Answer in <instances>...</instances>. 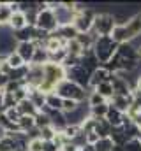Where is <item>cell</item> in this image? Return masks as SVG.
<instances>
[{"label":"cell","mask_w":141,"mask_h":151,"mask_svg":"<svg viewBox=\"0 0 141 151\" xmlns=\"http://www.w3.org/2000/svg\"><path fill=\"white\" fill-rule=\"evenodd\" d=\"M94 148H95V151H113L115 144H113L111 137H101V139L94 144Z\"/></svg>","instance_id":"cell-22"},{"label":"cell","mask_w":141,"mask_h":151,"mask_svg":"<svg viewBox=\"0 0 141 151\" xmlns=\"http://www.w3.org/2000/svg\"><path fill=\"white\" fill-rule=\"evenodd\" d=\"M5 113V106H4V93L0 95V114Z\"/></svg>","instance_id":"cell-32"},{"label":"cell","mask_w":141,"mask_h":151,"mask_svg":"<svg viewBox=\"0 0 141 151\" xmlns=\"http://www.w3.org/2000/svg\"><path fill=\"white\" fill-rule=\"evenodd\" d=\"M44 107H48L49 111H62V99L53 91V93H48L46 95V104Z\"/></svg>","instance_id":"cell-13"},{"label":"cell","mask_w":141,"mask_h":151,"mask_svg":"<svg viewBox=\"0 0 141 151\" xmlns=\"http://www.w3.org/2000/svg\"><path fill=\"white\" fill-rule=\"evenodd\" d=\"M5 116H7V119L11 121V123H16L18 125V121H20V118H21V114L18 111V107H12V109H5Z\"/></svg>","instance_id":"cell-27"},{"label":"cell","mask_w":141,"mask_h":151,"mask_svg":"<svg viewBox=\"0 0 141 151\" xmlns=\"http://www.w3.org/2000/svg\"><path fill=\"white\" fill-rule=\"evenodd\" d=\"M136 91H140L141 93V74L136 77Z\"/></svg>","instance_id":"cell-33"},{"label":"cell","mask_w":141,"mask_h":151,"mask_svg":"<svg viewBox=\"0 0 141 151\" xmlns=\"http://www.w3.org/2000/svg\"><path fill=\"white\" fill-rule=\"evenodd\" d=\"M124 118H125V113L118 111L116 107H113V106L109 104V109H108V113H106L104 119L109 123L111 128H120V127H124Z\"/></svg>","instance_id":"cell-9"},{"label":"cell","mask_w":141,"mask_h":151,"mask_svg":"<svg viewBox=\"0 0 141 151\" xmlns=\"http://www.w3.org/2000/svg\"><path fill=\"white\" fill-rule=\"evenodd\" d=\"M88 109H90V116H92V118L102 119V118H106V113H108V109H109V102L101 104V106H95V107H88Z\"/></svg>","instance_id":"cell-21"},{"label":"cell","mask_w":141,"mask_h":151,"mask_svg":"<svg viewBox=\"0 0 141 151\" xmlns=\"http://www.w3.org/2000/svg\"><path fill=\"white\" fill-rule=\"evenodd\" d=\"M92 91H95V93H99L104 100H111L113 97H115V91H113V84H111V81H106V83H101L97 88H94Z\"/></svg>","instance_id":"cell-12"},{"label":"cell","mask_w":141,"mask_h":151,"mask_svg":"<svg viewBox=\"0 0 141 151\" xmlns=\"http://www.w3.org/2000/svg\"><path fill=\"white\" fill-rule=\"evenodd\" d=\"M60 151H79V148L74 146L72 142H67V144H64V146L60 148Z\"/></svg>","instance_id":"cell-30"},{"label":"cell","mask_w":141,"mask_h":151,"mask_svg":"<svg viewBox=\"0 0 141 151\" xmlns=\"http://www.w3.org/2000/svg\"><path fill=\"white\" fill-rule=\"evenodd\" d=\"M5 58H7V56H5V55H0V65H2V63H4V62H5Z\"/></svg>","instance_id":"cell-35"},{"label":"cell","mask_w":141,"mask_h":151,"mask_svg":"<svg viewBox=\"0 0 141 151\" xmlns=\"http://www.w3.org/2000/svg\"><path fill=\"white\" fill-rule=\"evenodd\" d=\"M78 107H79V102H76V100H62V113L64 114L74 113Z\"/></svg>","instance_id":"cell-25"},{"label":"cell","mask_w":141,"mask_h":151,"mask_svg":"<svg viewBox=\"0 0 141 151\" xmlns=\"http://www.w3.org/2000/svg\"><path fill=\"white\" fill-rule=\"evenodd\" d=\"M57 134H58V130L55 128V127H44L42 130H39V137L42 139V142H48V141H55V137H57Z\"/></svg>","instance_id":"cell-18"},{"label":"cell","mask_w":141,"mask_h":151,"mask_svg":"<svg viewBox=\"0 0 141 151\" xmlns=\"http://www.w3.org/2000/svg\"><path fill=\"white\" fill-rule=\"evenodd\" d=\"M35 28L41 30V32H46V34H55L58 30V23H57V18H55V12L53 9H42L37 12V21H35Z\"/></svg>","instance_id":"cell-4"},{"label":"cell","mask_w":141,"mask_h":151,"mask_svg":"<svg viewBox=\"0 0 141 151\" xmlns=\"http://www.w3.org/2000/svg\"><path fill=\"white\" fill-rule=\"evenodd\" d=\"M35 44L34 42H18V46H16V53L21 56V60L27 63V65H30V62H32V58H34V53H35Z\"/></svg>","instance_id":"cell-8"},{"label":"cell","mask_w":141,"mask_h":151,"mask_svg":"<svg viewBox=\"0 0 141 151\" xmlns=\"http://www.w3.org/2000/svg\"><path fill=\"white\" fill-rule=\"evenodd\" d=\"M108 100H104L99 93L95 91H88V97H86V106L88 107H95V106H101V104H106Z\"/></svg>","instance_id":"cell-23"},{"label":"cell","mask_w":141,"mask_h":151,"mask_svg":"<svg viewBox=\"0 0 141 151\" xmlns=\"http://www.w3.org/2000/svg\"><path fill=\"white\" fill-rule=\"evenodd\" d=\"M124 151H141V141H140V137L129 139V141L124 144Z\"/></svg>","instance_id":"cell-26"},{"label":"cell","mask_w":141,"mask_h":151,"mask_svg":"<svg viewBox=\"0 0 141 151\" xmlns=\"http://www.w3.org/2000/svg\"><path fill=\"white\" fill-rule=\"evenodd\" d=\"M79 151H95V148H94L92 144H85V146H83Z\"/></svg>","instance_id":"cell-34"},{"label":"cell","mask_w":141,"mask_h":151,"mask_svg":"<svg viewBox=\"0 0 141 151\" xmlns=\"http://www.w3.org/2000/svg\"><path fill=\"white\" fill-rule=\"evenodd\" d=\"M7 83H9V77L0 72V90H2V91H4V88L7 86Z\"/></svg>","instance_id":"cell-31"},{"label":"cell","mask_w":141,"mask_h":151,"mask_svg":"<svg viewBox=\"0 0 141 151\" xmlns=\"http://www.w3.org/2000/svg\"><path fill=\"white\" fill-rule=\"evenodd\" d=\"M55 93H57L62 100H76V102H79V104H83V102L86 100V97H88V90H85L83 86L76 84L74 81H70L67 77H65L62 83L57 84Z\"/></svg>","instance_id":"cell-1"},{"label":"cell","mask_w":141,"mask_h":151,"mask_svg":"<svg viewBox=\"0 0 141 151\" xmlns=\"http://www.w3.org/2000/svg\"><path fill=\"white\" fill-rule=\"evenodd\" d=\"M140 141H141V134H140Z\"/></svg>","instance_id":"cell-37"},{"label":"cell","mask_w":141,"mask_h":151,"mask_svg":"<svg viewBox=\"0 0 141 151\" xmlns=\"http://www.w3.org/2000/svg\"><path fill=\"white\" fill-rule=\"evenodd\" d=\"M67 72V79L70 81H74L76 84H79V86H83L85 90H88V81H90V72L79 63L78 67H74V69H70V70H65Z\"/></svg>","instance_id":"cell-6"},{"label":"cell","mask_w":141,"mask_h":151,"mask_svg":"<svg viewBox=\"0 0 141 151\" xmlns=\"http://www.w3.org/2000/svg\"><path fill=\"white\" fill-rule=\"evenodd\" d=\"M34 123H35V128H37V130H42L44 127H49V125H51L49 116L46 113H42V111H39V113L34 116Z\"/></svg>","instance_id":"cell-20"},{"label":"cell","mask_w":141,"mask_h":151,"mask_svg":"<svg viewBox=\"0 0 141 151\" xmlns=\"http://www.w3.org/2000/svg\"><path fill=\"white\" fill-rule=\"evenodd\" d=\"M55 34H57L60 39H64L65 42L74 40V39L78 37V30L74 28V25H72V23H70V25H64V27H58V30H57Z\"/></svg>","instance_id":"cell-11"},{"label":"cell","mask_w":141,"mask_h":151,"mask_svg":"<svg viewBox=\"0 0 141 151\" xmlns=\"http://www.w3.org/2000/svg\"><path fill=\"white\" fill-rule=\"evenodd\" d=\"M2 93H4V91H2V90H0V95H2Z\"/></svg>","instance_id":"cell-36"},{"label":"cell","mask_w":141,"mask_h":151,"mask_svg":"<svg viewBox=\"0 0 141 151\" xmlns=\"http://www.w3.org/2000/svg\"><path fill=\"white\" fill-rule=\"evenodd\" d=\"M9 27H11V30H12V32H18V30H21V28L28 27V25H27L25 12H21V11H16V12H12V18H11V23H9Z\"/></svg>","instance_id":"cell-10"},{"label":"cell","mask_w":141,"mask_h":151,"mask_svg":"<svg viewBox=\"0 0 141 151\" xmlns=\"http://www.w3.org/2000/svg\"><path fill=\"white\" fill-rule=\"evenodd\" d=\"M18 111H20V114H21V116H32V118L39 113V109L35 107V106L30 102V100H28V99L18 104Z\"/></svg>","instance_id":"cell-15"},{"label":"cell","mask_w":141,"mask_h":151,"mask_svg":"<svg viewBox=\"0 0 141 151\" xmlns=\"http://www.w3.org/2000/svg\"><path fill=\"white\" fill-rule=\"evenodd\" d=\"M28 151H42V139L41 137L28 139Z\"/></svg>","instance_id":"cell-29"},{"label":"cell","mask_w":141,"mask_h":151,"mask_svg":"<svg viewBox=\"0 0 141 151\" xmlns=\"http://www.w3.org/2000/svg\"><path fill=\"white\" fill-rule=\"evenodd\" d=\"M95 11H92L90 7H85L81 12H78L74 16V28L78 30V34H88L92 32V27H94V19H95Z\"/></svg>","instance_id":"cell-5"},{"label":"cell","mask_w":141,"mask_h":151,"mask_svg":"<svg viewBox=\"0 0 141 151\" xmlns=\"http://www.w3.org/2000/svg\"><path fill=\"white\" fill-rule=\"evenodd\" d=\"M140 53H141V47H140Z\"/></svg>","instance_id":"cell-38"},{"label":"cell","mask_w":141,"mask_h":151,"mask_svg":"<svg viewBox=\"0 0 141 151\" xmlns=\"http://www.w3.org/2000/svg\"><path fill=\"white\" fill-rule=\"evenodd\" d=\"M5 63L11 67V69H20V67H23V65H27L23 60H21V56L14 51V53H9L7 55V58H5Z\"/></svg>","instance_id":"cell-17"},{"label":"cell","mask_w":141,"mask_h":151,"mask_svg":"<svg viewBox=\"0 0 141 151\" xmlns=\"http://www.w3.org/2000/svg\"><path fill=\"white\" fill-rule=\"evenodd\" d=\"M11 18H12V11L9 7V2L7 4H0V25L2 27H9Z\"/></svg>","instance_id":"cell-16"},{"label":"cell","mask_w":141,"mask_h":151,"mask_svg":"<svg viewBox=\"0 0 141 151\" xmlns=\"http://www.w3.org/2000/svg\"><path fill=\"white\" fill-rule=\"evenodd\" d=\"M65 49H67V53H69V55H72V56H81V55H83V51H85V49L79 46V42H78L76 39L67 42Z\"/></svg>","instance_id":"cell-24"},{"label":"cell","mask_w":141,"mask_h":151,"mask_svg":"<svg viewBox=\"0 0 141 151\" xmlns=\"http://www.w3.org/2000/svg\"><path fill=\"white\" fill-rule=\"evenodd\" d=\"M49 62V55H48V51L44 49V47H37L34 53V58H32V62H30V65H39V67H42V65H46Z\"/></svg>","instance_id":"cell-14"},{"label":"cell","mask_w":141,"mask_h":151,"mask_svg":"<svg viewBox=\"0 0 141 151\" xmlns=\"http://www.w3.org/2000/svg\"><path fill=\"white\" fill-rule=\"evenodd\" d=\"M109 77H111V72L106 69V67H99V69H95L92 74H90V81H88V91H92L94 88H97L101 83H106V81H109Z\"/></svg>","instance_id":"cell-7"},{"label":"cell","mask_w":141,"mask_h":151,"mask_svg":"<svg viewBox=\"0 0 141 151\" xmlns=\"http://www.w3.org/2000/svg\"><path fill=\"white\" fill-rule=\"evenodd\" d=\"M4 106H5V109L18 107V102H16V99H14L12 93H4Z\"/></svg>","instance_id":"cell-28"},{"label":"cell","mask_w":141,"mask_h":151,"mask_svg":"<svg viewBox=\"0 0 141 151\" xmlns=\"http://www.w3.org/2000/svg\"><path fill=\"white\" fill-rule=\"evenodd\" d=\"M115 25H116V21H115L113 14H109V12H97V14H95V19H94L92 34H94L95 37H106V35H111Z\"/></svg>","instance_id":"cell-3"},{"label":"cell","mask_w":141,"mask_h":151,"mask_svg":"<svg viewBox=\"0 0 141 151\" xmlns=\"http://www.w3.org/2000/svg\"><path fill=\"white\" fill-rule=\"evenodd\" d=\"M18 127H20V132H23V134L30 132L32 128H35L34 118H32V116H21L20 121H18Z\"/></svg>","instance_id":"cell-19"},{"label":"cell","mask_w":141,"mask_h":151,"mask_svg":"<svg viewBox=\"0 0 141 151\" xmlns=\"http://www.w3.org/2000/svg\"><path fill=\"white\" fill-rule=\"evenodd\" d=\"M116 49H118V44L111 39V35L97 37L94 42V47H92V51H94V55L101 65H106L116 55Z\"/></svg>","instance_id":"cell-2"}]
</instances>
